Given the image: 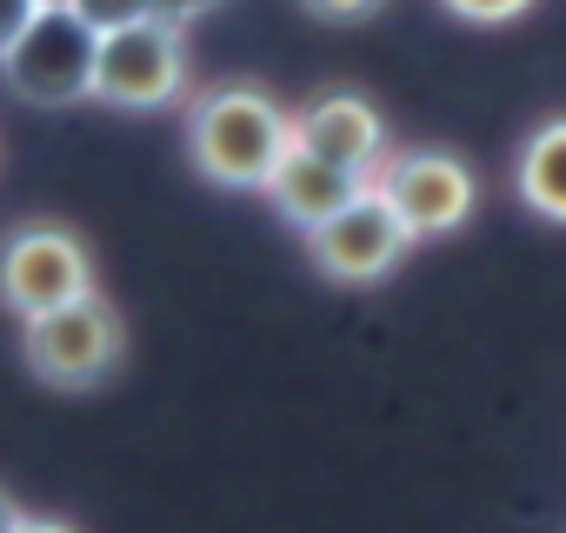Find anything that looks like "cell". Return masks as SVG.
Instances as JSON below:
<instances>
[{
	"label": "cell",
	"instance_id": "14",
	"mask_svg": "<svg viewBox=\"0 0 566 533\" xmlns=\"http://www.w3.org/2000/svg\"><path fill=\"white\" fill-rule=\"evenodd\" d=\"M307 14H321V21H367L374 8H387V0H301Z\"/></svg>",
	"mask_w": 566,
	"mask_h": 533
},
{
	"label": "cell",
	"instance_id": "3",
	"mask_svg": "<svg viewBox=\"0 0 566 533\" xmlns=\"http://www.w3.org/2000/svg\"><path fill=\"white\" fill-rule=\"evenodd\" d=\"M21 360L54 394H87L120 374L127 360V321L107 294H87L74 307H54L41 321H21Z\"/></svg>",
	"mask_w": 566,
	"mask_h": 533
},
{
	"label": "cell",
	"instance_id": "13",
	"mask_svg": "<svg viewBox=\"0 0 566 533\" xmlns=\"http://www.w3.org/2000/svg\"><path fill=\"white\" fill-rule=\"evenodd\" d=\"M213 8H227V0H154V14H160L167 28H180V34H187L200 14H213Z\"/></svg>",
	"mask_w": 566,
	"mask_h": 533
},
{
	"label": "cell",
	"instance_id": "10",
	"mask_svg": "<svg viewBox=\"0 0 566 533\" xmlns=\"http://www.w3.org/2000/svg\"><path fill=\"white\" fill-rule=\"evenodd\" d=\"M513 194L526 213L566 227V114H553L526 134V147L513 160Z\"/></svg>",
	"mask_w": 566,
	"mask_h": 533
},
{
	"label": "cell",
	"instance_id": "18",
	"mask_svg": "<svg viewBox=\"0 0 566 533\" xmlns=\"http://www.w3.org/2000/svg\"><path fill=\"white\" fill-rule=\"evenodd\" d=\"M34 8H74V0H34Z\"/></svg>",
	"mask_w": 566,
	"mask_h": 533
},
{
	"label": "cell",
	"instance_id": "9",
	"mask_svg": "<svg viewBox=\"0 0 566 533\" xmlns=\"http://www.w3.org/2000/svg\"><path fill=\"white\" fill-rule=\"evenodd\" d=\"M266 200H273V213L287 220V227H301V233H314V227H327L354 194H367L354 174H340V167H327V160H314L307 147H287L280 154V167H273V180L260 187Z\"/></svg>",
	"mask_w": 566,
	"mask_h": 533
},
{
	"label": "cell",
	"instance_id": "4",
	"mask_svg": "<svg viewBox=\"0 0 566 533\" xmlns=\"http://www.w3.org/2000/svg\"><path fill=\"white\" fill-rule=\"evenodd\" d=\"M94 54H101V34L74 8H41L21 28V41L0 54V81L28 107H74V101H94Z\"/></svg>",
	"mask_w": 566,
	"mask_h": 533
},
{
	"label": "cell",
	"instance_id": "12",
	"mask_svg": "<svg viewBox=\"0 0 566 533\" xmlns=\"http://www.w3.org/2000/svg\"><path fill=\"white\" fill-rule=\"evenodd\" d=\"M447 14H460V21H473V28H506V21H520L533 0H440Z\"/></svg>",
	"mask_w": 566,
	"mask_h": 533
},
{
	"label": "cell",
	"instance_id": "1",
	"mask_svg": "<svg viewBox=\"0 0 566 533\" xmlns=\"http://www.w3.org/2000/svg\"><path fill=\"white\" fill-rule=\"evenodd\" d=\"M294 147V114L260 81H220L187 101V160L227 194H260Z\"/></svg>",
	"mask_w": 566,
	"mask_h": 533
},
{
	"label": "cell",
	"instance_id": "6",
	"mask_svg": "<svg viewBox=\"0 0 566 533\" xmlns=\"http://www.w3.org/2000/svg\"><path fill=\"white\" fill-rule=\"evenodd\" d=\"M374 194L394 207V220L420 240H440V233H460L480 207V180L460 154L447 147H407V154H387V167L374 174Z\"/></svg>",
	"mask_w": 566,
	"mask_h": 533
},
{
	"label": "cell",
	"instance_id": "7",
	"mask_svg": "<svg viewBox=\"0 0 566 533\" xmlns=\"http://www.w3.org/2000/svg\"><path fill=\"white\" fill-rule=\"evenodd\" d=\"M307 253H314V266L327 281H340V288H374V281H387L394 266L413 253V233L394 220V207L367 187V194H354L327 227H314L307 233Z\"/></svg>",
	"mask_w": 566,
	"mask_h": 533
},
{
	"label": "cell",
	"instance_id": "8",
	"mask_svg": "<svg viewBox=\"0 0 566 533\" xmlns=\"http://www.w3.org/2000/svg\"><path fill=\"white\" fill-rule=\"evenodd\" d=\"M294 147H307L314 160H327V167H340V174H354L360 187H374V174L387 167V121H380V107L367 101V94H354V87H327V94H314L301 114H294Z\"/></svg>",
	"mask_w": 566,
	"mask_h": 533
},
{
	"label": "cell",
	"instance_id": "17",
	"mask_svg": "<svg viewBox=\"0 0 566 533\" xmlns=\"http://www.w3.org/2000/svg\"><path fill=\"white\" fill-rule=\"evenodd\" d=\"M21 520H28V513H21V506H14V493H8V487H0V533H14V526H21Z\"/></svg>",
	"mask_w": 566,
	"mask_h": 533
},
{
	"label": "cell",
	"instance_id": "15",
	"mask_svg": "<svg viewBox=\"0 0 566 533\" xmlns=\"http://www.w3.org/2000/svg\"><path fill=\"white\" fill-rule=\"evenodd\" d=\"M34 14H41L34 0H0V54H8V48L21 41V28H28Z\"/></svg>",
	"mask_w": 566,
	"mask_h": 533
},
{
	"label": "cell",
	"instance_id": "2",
	"mask_svg": "<svg viewBox=\"0 0 566 533\" xmlns=\"http://www.w3.org/2000/svg\"><path fill=\"white\" fill-rule=\"evenodd\" d=\"M87 294H101L94 247L67 220H21L0 233V307L14 321H41Z\"/></svg>",
	"mask_w": 566,
	"mask_h": 533
},
{
	"label": "cell",
	"instance_id": "11",
	"mask_svg": "<svg viewBox=\"0 0 566 533\" xmlns=\"http://www.w3.org/2000/svg\"><path fill=\"white\" fill-rule=\"evenodd\" d=\"M74 14H81L94 34H120V28L154 21V0H74Z\"/></svg>",
	"mask_w": 566,
	"mask_h": 533
},
{
	"label": "cell",
	"instance_id": "5",
	"mask_svg": "<svg viewBox=\"0 0 566 533\" xmlns=\"http://www.w3.org/2000/svg\"><path fill=\"white\" fill-rule=\"evenodd\" d=\"M94 101L114 114H160L187 101V34L160 14L120 34H101L94 54Z\"/></svg>",
	"mask_w": 566,
	"mask_h": 533
},
{
	"label": "cell",
	"instance_id": "16",
	"mask_svg": "<svg viewBox=\"0 0 566 533\" xmlns=\"http://www.w3.org/2000/svg\"><path fill=\"white\" fill-rule=\"evenodd\" d=\"M14 533H74V526H67V520H54V513H28Z\"/></svg>",
	"mask_w": 566,
	"mask_h": 533
}]
</instances>
